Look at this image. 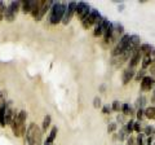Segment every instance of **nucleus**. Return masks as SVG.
<instances>
[{
	"label": "nucleus",
	"mask_w": 155,
	"mask_h": 145,
	"mask_svg": "<svg viewBox=\"0 0 155 145\" xmlns=\"http://www.w3.org/2000/svg\"><path fill=\"white\" fill-rule=\"evenodd\" d=\"M89 12H91V8H89V5H88L87 3H84V2L78 3L75 13H76V16H78V18H79V20L83 21L84 18L89 14Z\"/></svg>",
	"instance_id": "obj_7"
},
{
	"label": "nucleus",
	"mask_w": 155,
	"mask_h": 145,
	"mask_svg": "<svg viewBox=\"0 0 155 145\" xmlns=\"http://www.w3.org/2000/svg\"><path fill=\"white\" fill-rule=\"evenodd\" d=\"M137 145H143V133H138V136H137Z\"/></svg>",
	"instance_id": "obj_26"
},
{
	"label": "nucleus",
	"mask_w": 155,
	"mask_h": 145,
	"mask_svg": "<svg viewBox=\"0 0 155 145\" xmlns=\"http://www.w3.org/2000/svg\"><path fill=\"white\" fill-rule=\"evenodd\" d=\"M120 108H122V105L119 104V101H114V103H113V110H115V112H119Z\"/></svg>",
	"instance_id": "obj_25"
},
{
	"label": "nucleus",
	"mask_w": 155,
	"mask_h": 145,
	"mask_svg": "<svg viewBox=\"0 0 155 145\" xmlns=\"http://www.w3.org/2000/svg\"><path fill=\"white\" fill-rule=\"evenodd\" d=\"M140 51H141V53H142V55H145V56H151L153 47L150 44H142L141 48H140Z\"/></svg>",
	"instance_id": "obj_15"
},
{
	"label": "nucleus",
	"mask_w": 155,
	"mask_h": 145,
	"mask_svg": "<svg viewBox=\"0 0 155 145\" xmlns=\"http://www.w3.org/2000/svg\"><path fill=\"white\" fill-rule=\"evenodd\" d=\"M57 132H58L57 127H53V128H52V131H51V133H49V136H48V139H47V143L52 144L53 141H54V139H56V135H57Z\"/></svg>",
	"instance_id": "obj_17"
},
{
	"label": "nucleus",
	"mask_w": 155,
	"mask_h": 145,
	"mask_svg": "<svg viewBox=\"0 0 155 145\" xmlns=\"http://www.w3.org/2000/svg\"><path fill=\"white\" fill-rule=\"evenodd\" d=\"M21 7V2H11L9 5L5 8V20L12 22L17 16V12Z\"/></svg>",
	"instance_id": "obj_5"
},
{
	"label": "nucleus",
	"mask_w": 155,
	"mask_h": 145,
	"mask_svg": "<svg viewBox=\"0 0 155 145\" xmlns=\"http://www.w3.org/2000/svg\"><path fill=\"white\" fill-rule=\"evenodd\" d=\"M110 110H111V108L109 105H105L104 106V109H102V112H104V114H109L110 113Z\"/></svg>",
	"instance_id": "obj_29"
},
{
	"label": "nucleus",
	"mask_w": 155,
	"mask_h": 145,
	"mask_svg": "<svg viewBox=\"0 0 155 145\" xmlns=\"http://www.w3.org/2000/svg\"><path fill=\"white\" fill-rule=\"evenodd\" d=\"M115 128H116V124H115V123H111L109 127H107V131H109V132H113Z\"/></svg>",
	"instance_id": "obj_30"
},
{
	"label": "nucleus",
	"mask_w": 155,
	"mask_h": 145,
	"mask_svg": "<svg viewBox=\"0 0 155 145\" xmlns=\"http://www.w3.org/2000/svg\"><path fill=\"white\" fill-rule=\"evenodd\" d=\"M0 108H2V103H0Z\"/></svg>",
	"instance_id": "obj_36"
},
{
	"label": "nucleus",
	"mask_w": 155,
	"mask_h": 145,
	"mask_svg": "<svg viewBox=\"0 0 155 145\" xmlns=\"http://www.w3.org/2000/svg\"><path fill=\"white\" fill-rule=\"evenodd\" d=\"M102 21H104V17L100 14V12L96 11V9H91L89 14L81 22H83V27L84 29H89L93 23H96V25H101Z\"/></svg>",
	"instance_id": "obj_4"
},
{
	"label": "nucleus",
	"mask_w": 155,
	"mask_h": 145,
	"mask_svg": "<svg viewBox=\"0 0 155 145\" xmlns=\"http://www.w3.org/2000/svg\"><path fill=\"white\" fill-rule=\"evenodd\" d=\"M143 114L146 115V117H147L149 119H155V108H153V106H150V108H147L146 110H145Z\"/></svg>",
	"instance_id": "obj_16"
},
{
	"label": "nucleus",
	"mask_w": 155,
	"mask_h": 145,
	"mask_svg": "<svg viewBox=\"0 0 155 145\" xmlns=\"http://www.w3.org/2000/svg\"><path fill=\"white\" fill-rule=\"evenodd\" d=\"M26 118H27V113L25 112V110H22V112H19V113H17L16 115H14V118H13L12 123H11L14 136L19 137L26 132V128H25Z\"/></svg>",
	"instance_id": "obj_1"
},
{
	"label": "nucleus",
	"mask_w": 155,
	"mask_h": 145,
	"mask_svg": "<svg viewBox=\"0 0 155 145\" xmlns=\"http://www.w3.org/2000/svg\"><path fill=\"white\" fill-rule=\"evenodd\" d=\"M154 145H155V143H154Z\"/></svg>",
	"instance_id": "obj_37"
},
{
	"label": "nucleus",
	"mask_w": 155,
	"mask_h": 145,
	"mask_svg": "<svg viewBox=\"0 0 155 145\" xmlns=\"http://www.w3.org/2000/svg\"><path fill=\"white\" fill-rule=\"evenodd\" d=\"M35 2V0H34ZM34 2L32 0H27V2H22L21 5H22V11L25 13H31L32 8H34Z\"/></svg>",
	"instance_id": "obj_13"
},
{
	"label": "nucleus",
	"mask_w": 155,
	"mask_h": 145,
	"mask_svg": "<svg viewBox=\"0 0 155 145\" xmlns=\"http://www.w3.org/2000/svg\"><path fill=\"white\" fill-rule=\"evenodd\" d=\"M141 56H142V53L141 51H140V48H137V49L134 51V53L132 55V57H130V62H129V69H133V67L138 64V61L141 60Z\"/></svg>",
	"instance_id": "obj_10"
},
{
	"label": "nucleus",
	"mask_w": 155,
	"mask_h": 145,
	"mask_svg": "<svg viewBox=\"0 0 155 145\" xmlns=\"http://www.w3.org/2000/svg\"><path fill=\"white\" fill-rule=\"evenodd\" d=\"M122 110H123V113H124L125 115H128V114H129V112H130L129 105H128V104H124V105L122 106Z\"/></svg>",
	"instance_id": "obj_24"
},
{
	"label": "nucleus",
	"mask_w": 155,
	"mask_h": 145,
	"mask_svg": "<svg viewBox=\"0 0 155 145\" xmlns=\"http://www.w3.org/2000/svg\"><path fill=\"white\" fill-rule=\"evenodd\" d=\"M44 145H53V144H49V143H47V141H45V144H44Z\"/></svg>",
	"instance_id": "obj_35"
},
{
	"label": "nucleus",
	"mask_w": 155,
	"mask_h": 145,
	"mask_svg": "<svg viewBox=\"0 0 155 145\" xmlns=\"http://www.w3.org/2000/svg\"><path fill=\"white\" fill-rule=\"evenodd\" d=\"M104 22V21H102ZM94 36H101L104 35V30H102V23L101 25H96V29H94Z\"/></svg>",
	"instance_id": "obj_19"
},
{
	"label": "nucleus",
	"mask_w": 155,
	"mask_h": 145,
	"mask_svg": "<svg viewBox=\"0 0 155 145\" xmlns=\"http://www.w3.org/2000/svg\"><path fill=\"white\" fill-rule=\"evenodd\" d=\"M26 141L28 145H43L41 144V130L35 123H30L26 130Z\"/></svg>",
	"instance_id": "obj_2"
},
{
	"label": "nucleus",
	"mask_w": 155,
	"mask_h": 145,
	"mask_svg": "<svg viewBox=\"0 0 155 145\" xmlns=\"http://www.w3.org/2000/svg\"><path fill=\"white\" fill-rule=\"evenodd\" d=\"M76 5H78V3H75V2H70L69 4H67V9H66V12H65L64 18H62V22H64V25H67V23L71 21V18L74 17L75 11H76Z\"/></svg>",
	"instance_id": "obj_8"
},
{
	"label": "nucleus",
	"mask_w": 155,
	"mask_h": 145,
	"mask_svg": "<svg viewBox=\"0 0 155 145\" xmlns=\"http://www.w3.org/2000/svg\"><path fill=\"white\" fill-rule=\"evenodd\" d=\"M51 126V117L49 115H47V117H44V120H43V130L44 131H47V128Z\"/></svg>",
	"instance_id": "obj_20"
},
{
	"label": "nucleus",
	"mask_w": 155,
	"mask_h": 145,
	"mask_svg": "<svg viewBox=\"0 0 155 145\" xmlns=\"http://www.w3.org/2000/svg\"><path fill=\"white\" fill-rule=\"evenodd\" d=\"M133 130H134V131H137V132H140V130H141V126H140V123H134Z\"/></svg>",
	"instance_id": "obj_31"
},
{
	"label": "nucleus",
	"mask_w": 155,
	"mask_h": 145,
	"mask_svg": "<svg viewBox=\"0 0 155 145\" xmlns=\"http://www.w3.org/2000/svg\"><path fill=\"white\" fill-rule=\"evenodd\" d=\"M129 43H130V35H124L122 39L119 40V43L116 44V47L114 48V51H113V56L116 57V56H119V55H122V53L127 49L128 46H129Z\"/></svg>",
	"instance_id": "obj_6"
},
{
	"label": "nucleus",
	"mask_w": 155,
	"mask_h": 145,
	"mask_svg": "<svg viewBox=\"0 0 155 145\" xmlns=\"http://www.w3.org/2000/svg\"><path fill=\"white\" fill-rule=\"evenodd\" d=\"M14 115H16V113H13V110L11 106H7V109H5V124H11L12 123V120L14 118Z\"/></svg>",
	"instance_id": "obj_12"
},
{
	"label": "nucleus",
	"mask_w": 155,
	"mask_h": 145,
	"mask_svg": "<svg viewBox=\"0 0 155 145\" xmlns=\"http://www.w3.org/2000/svg\"><path fill=\"white\" fill-rule=\"evenodd\" d=\"M143 75H145V70H141V71H138V74H137V76H136V79L137 80H140V79H143Z\"/></svg>",
	"instance_id": "obj_27"
},
{
	"label": "nucleus",
	"mask_w": 155,
	"mask_h": 145,
	"mask_svg": "<svg viewBox=\"0 0 155 145\" xmlns=\"http://www.w3.org/2000/svg\"><path fill=\"white\" fill-rule=\"evenodd\" d=\"M67 9L66 3L64 2H54L52 7V13H51V23L56 25V23L61 22V20L65 16V12Z\"/></svg>",
	"instance_id": "obj_3"
},
{
	"label": "nucleus",
	"mask_w": 155,
	"mask_h": 145,
	"mask_svg": "<svg viewBox=\"0 0 155 145\" xmlns=\"http://www.w3.org/2000/svg\"><path fill=\"white\" fill-rule=\"evenodd\" d=\"M133 126H134V122H133V120H129L128 124H127V127H125V130L128 131V133H130L133 131Z\"/></svg>",
	"instance_id": "obj_22"
},
{
	"label": "nucleus",
	"mask_w": 155,
	"mask_h": 145,
	"mask_svg": "<svg viewBox=\"0 0 155 145\" xmlns=\"http://www.w3.org/2000/svg\"><path fill=\"white\" fill-rule=\"evenodd\" d=\"M133 76H134V70L129 69V67H128V69L123 72V83L127 84L128 82H130V79H132Z\"/></svg>",
	"instance_id": "obj_11"
},
{
	"label": "nucleus",
	"mask_w": 155,
	"mask_h": 145,
	"mask_svg": "<svg viewBox=\"0 0 155 145\" xmlns=\"http://www.w3.org/2000/svg\"><path fill=\"white\" fill-rule=\"evenodd\" d=\"M145 101H146V100H145V97H141V99H138V106H140V108H141V106L145 104Z\"/></svg>",
	"instance_id": "obj_32"
},
{
	"label": "nucleus",
	"mask_w": 155,
	"mask_h": 145,
	"mask_svg": "<svg viewBox=\"0 0 155 145\" xmlns=\"http://www.w3.org/2000/svg\"><path fill=\"white\" fill-rule=\"evenodd\" d=\"M128 145H134V141H133V139H132V137H129V140H128Z\"/></svg>",
	"instance_id": "obj_34"
},
{
	"label": "nucleus",
	"mask_w": 155,
	"mask_h": 145,
	"mask_svg": "<svg viewBox=\"0 0 155 145\" xmlns=\"http://www.w3.org/2000/svg\"><path fill=\"white\" fill-rule=\"evenodd\" d=\"M142 115H143V112H142L141 109H140L138 112H137V118H138V119H141V118H142Z\"/></svg>",
	"instance_id": "obj_33"
},
{
	"label": "nucleus",
	"mask_w": 155,
	"mask_h": 145,
	"mask_svg": "<svg viewBox=\"0 0 155 145\" xmlns=\"http://www.w3.org/2000/svg\"><path fill=\"white\" fill-rule=\"evenodd\" d=\"M93 106H94V108H100V106H101V100H100V97H94V104H93Z\"/></svg>",
	"instance_id": "obj_28"
},
{
	"label": "nucleus",
	"mask_w": 155,
	"mask_h": 145,
	"mask_svg": "<svg viewBox=\"0 0 155 145\" xmlns=\"http://www.w3.org/2000/svg\"><path fill=\"white\" fill-rule=\"evenodd\" d=\"M154 132H155V130L153 127H150V126H147V127L145 128V133H146L147 136H151V135H154Z\"/></svg>",
	"instance_id": "obj_23"
},
{
	"label": "nucleus",
	"mask_w": 155,
	"mask_h": 145,
	"mask_svg": "<svg viewBox=\"0 0 155 145\" xmlns=\"http://www.w3.org/2000/svg\"><path fill=\"white\" fill-rule=\"evenodd\" d=\"M4 17H5V8H4V3L0 2V21H3Z\"/></svg>",
	"instance_id": "obj_21"
},
{
	"label": "nucleus",
	"mask_w": 155,
	"mask_h": 145,
	"mask_svg": "<svg viewBox=\"0 0 155 145\" xmlns=\"http://www.w3.org/2000/svg\"><path fill=\"white\" fill-rule=\"evenodd\" d=\"M155 86V80L151 76H143V79L141 80V89L142 91H150Z\"/></svg>",
	"instance_id": "obj_9"
},
{
	"label": "nucleus",
	"mask_w": 155,
	"mask_h": 145,
	"mask_svg": "<svg viewBox=\"0 0 155 145\" xmlns=\"http://www.w3.org/2000/svg\"><path fill=\"white\" fill-rule=\"evenodd\" d=\"M8 104H3L0 108V126H5V109H7Z\"/></svg>",
	"instance_id": "obj_14"
},
{
	"label": "nucleus",
	"mask_w": 155,
	"mask_h": 145,
	"mask_svg": "<svg viewBox=\"0 0 155 145\" xmlns=\"http://www.w3.org/2000/svg\"><path fill=\"white\" fill-rule=\"evenodd\" d=\"M151 56H145L143 57V61H142V70H145L147 66H150V64H151Z\"/></svg>",
	"instance_id": "obj_18"
}]
</instances>
